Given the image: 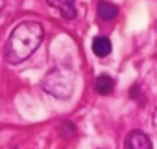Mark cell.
Here are the masks:
<instances>
[{"instance_id": "6da1fadb", "label": "cell", "mask_w": 157, "mask_h": 149, "mask_svg": "<svg viewBox=\"0 0 157 149\" xmlns=\"http://www.w3.org/2000/svg\"><path fill=\"white\" fill-rule=\"evenodd\" d=\"M44 30L39 22H21L10 35L6 42V61L19 64L26 61L43 42Z\"/></svg>"}, {"instance_id": "7a4b0ae2", "label": "cell", "mask_w": 157, "mask_h": 149, "mask_svg": "<svg viewBox=\"0 0 157 149\" xmlns=\"http://www.w3.org/2000/svg\"><path fill=\"white\" fill-rule=\"evenodd\" d=\"M43 89L59 98V100H67L70 98L72 90H74V79H72V74L65 68H54L52 72L46 74V78L43 81Z\"/></svg>"}, {"instance_id": "3957f363", "label": "cell", "mask_w": 157, "mask_h": 149, "mask_svg": "<svg viewBox=\"0 0 157 149\" xmlns=\"http://www.w3.org/2000/svg\"><path fill=\"white\" fill-rule=\"evenodd\" d=\"M124 149H151V142L142 131H131L126 136Z\"/></svg>"}, {"instance_id": "277c9868", "label": "cell", "mask_w": 157, "mask_h": 149, "mask_svg": "<svg viewBox=\"0 0 157 149\" xmlns=\"http://www.w3.org/2000/svg\"><path fill=\"white\" fill-rule=\"evenodd\" d=\"M46 2H48V6L56 8V9L61 13V17H63L65 20H72V19H76V15H78L76 0H46Z\"/></svg>"}, {"instance_id": "5b68a950", "label": "cell", "mask_w": 157, "mask_h": 149, "mask_svg": "<svg viewBox=\"0 0 157 149\" xmlns=\"http://www.w3.org/2000/svg\"><path fill=\"white\" fill-rule=\"evenodd\" d=\"M111 50H113V46H111V41L107 37H102V35L94 37V41H93V52H94V55L107 57L111 53Z\"/></svg>"}, {"instance_id": "8992f818", "label": "cell", "mask_w": 157, "mask_h": 149, "mask_svg": "<svg viewBox=\"0 0 157 149\" xmlns=\"http://www.w3.org/2000/svg\"><path fill=\"white\" fill-rule=\"evenodd\" d=\"M94 89H96V92H98V94L107 96V94H111V92H113V89H115V81H113V78H109V76H105V74H102V76H98V78H96Z\"/></svg>"}, {"instance_id": "52a82bcc", "label": "cell", "mask_w": 157, "mask_h": 149, "mask_svg": "<svg viewBox=\"0 0 157 149\" xmlns=\"http://www.w3.org/2000/svg\"><path fill=\"white\" fill-rule=\"evenodd\" d=\"M96 11H98V17L102 20H113L118 15V8L115 4H111V2H100Z\"/></svg>"}, {"instance_id": "ba28073f", "label": "cell", "mask_w": 157, "mask_h": 149, "mask_svg": "<svg viewBox=\"0 0 157 149\" xmlns=\"http://www.w3.org/2000/svg\"><path fill=\"white\" fill-rule=\"evenodd\" d=\"M153 123L157 125V109H155V112H153Z\"/></svg>"}]
</instances>
